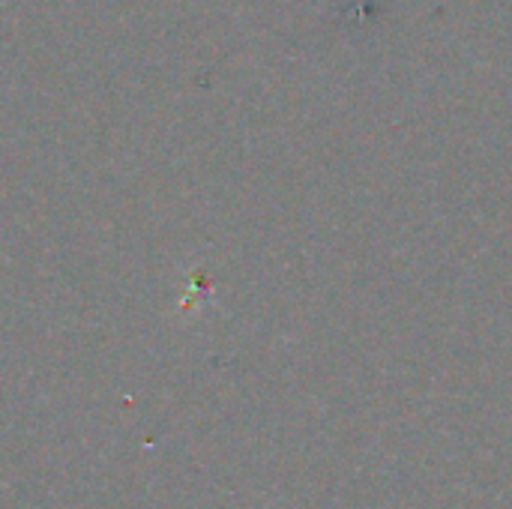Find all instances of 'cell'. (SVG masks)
I'll use <instances>...</instances> for the list:
<instances>
[]
</instances>
